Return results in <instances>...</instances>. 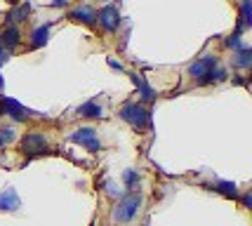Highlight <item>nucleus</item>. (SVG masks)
<instances>
[{
	"mask_svg": "<svg viewBox=\"0 0 252 226\" xmlns=\"http://www.w3.org/2000/svg\"><path fill=\"white\" fill-rule=\"evenodd\" d=\"M142 194L139 191H134V194H125L121 195V200L113 205V210H111V219L116 222V224H127L132 222L137 212H139V207H142Z\"/></svg>",
	"mask_w": 252,
	"mask_h": 226,
	"instance_id": "nucleus-1",
	"label": "nucleus"
},
{
	"mask_svg": "<svg viewBox=\"0 0 252 226\" xmlns=\"http://www.w3.org/2000/svg\"><path fill=\"white\" fill-rule=\"evenodd\" d=\"M118 116H121L127 125H132L134 129H151V111L144 106L142 101H125L118 111Z\"/></svg>",
	"mask_w": 252,
	"mask_h": 226,
	"instance_id": "nucleus-2",
	"label": "nucleus"
},
{
	"mask_svg": "<svg viewBox=\"0 0 252 226\" xmlns=\"http://www.w3.org/2000/svg\"><path fill=\"white\" fill-rule=\"evenodd\" d=\"M217 66H220V57L217 54H203L200 59H196L193 64L189 66V75L196 80V85H200Z\"/></svg>",
	"mask_w": 252,
	"mask_h": 226,
	"instance_id": "nucleus-3",
	"label": "nucleus"
},
{
	"mask_svg": "<svg viewBox=\"0 0 252 226\" xmlns=\"http://www.w3.org/2000/svg\"><path fill=\"white\" fill-rule=\"evenodd\" d=\"M22 151L29 156V158H35V156H45L50 151V141L43 132H26L22 137Z\"/></svg>",
	"mask_w": 252,
	"mask_h": 226,
	"instance_id": "nucleus-4",
	"label": "nucleus"
},
{
	"mask_svg": "<svg viewBox=\"0 0 252 226\" xmlns=\"http://www.w3.org/2000/svg\"><path fill=\"white\" fill-rule=\"evenodd\" d=\"M0 116H10L12 120H17V123H24V120H29L31 116H40V113H35L31 108H26L24 104H19L17 99H10V97H0Z\"/></svg>",
	"mask_w": 252,
	"mask_h": 226,
	"instance_id": "nucleus-5",
	"label": "nucleus"
},
{
	"mask_svg": "<svg viewBox=\"0 0 252 226\" xmlns=\"http://www.w3.org/2000/svg\"><path fill=\"white\" fill-rule=\"evenodd\" d=\"M97 24H101V29L106 33H116L123 24V14L118 5H101L97 10Z\"/></svg>",
	"mask_w": 252,
	"mask_h": 226,
	"instance_id": "nucleus-6",
	"label": "nucleus"
},
{
	"mask_svg": "<svg viewBox=\"0 0 252 226\" xmlns=\"http://www.w3.org/2000/svg\"><path fill=\"white\" fill-rule=\"evenodd\" d=\"M68 139L73 141V144H78V146H83V149H88L90 153H99V151L104 149L94 128H78V129H73Z\"/></svg>",
	"mask_w": 252,
	"mask_h": 226,
	"instance_id": "nucleus-7",
	"label": "nucleus"
},
{
	"mask_svg": "<svg viewBox=\"0 0 252 226\" xmlns=\"http://www.w3.org/2000/svg\"><path fill=\"white\" fill-rule=\"evenodd\" d=\"M68 19H73L78 24H85V26H94L97 24V10L92 5H76L73 10L68 12Z\"/></svg>",
	"mask_w": 252,
	"mask_h": 226,
	"instance_id": "nucleus-8",
	"label": "nucleus"
},
{
	"mask_svg": "<svg viewBox=\"0 0 252 226\" xmlns=\"http://www.w3.org/2000/svg\"><path fill=\"white\" fill-rule=\"evenodd\" d=\"M22 31H19V26H5L2 31H0V45H2V50L5 52H12V50H17L19 45H22Z\"/></svg>",
	"mask_w": 252,
	"mask_h": 226,
	"instance_id": "nucleus-9",
	"label": "nucleus"
},
{
	"mask_svg": "<svg viewBox=\"0 0 252 226\" xmlns=\"http://www.w3.org/2000/svg\"><path fill=\"white\" fill-rule=\"evenodd\" d=\"M50 31H52V22H45V24H40V26H35V29L31 31V40H29L31 50L45 47L47 40H50Z\"/></svg>",
	"mask_w": 252,
	"mask_h": 226,
	"instance_id": "nucleus-10",
	"label": "nucleus"
},
{
	"mask_svg": "<svg viewBox=\"0 0 252 226\" xmlns=\"http://www.w3.org/2000/svg\"><path fill=\"white\" fill-rule=\"evenodd\" d=\"M22 207V198L14 189H5L0 194V212H17Z\"/></svg>",
	"mask_w": 252,
	"mask_h": 226,
	"instance_id": "nucleus-11",
	"label": "nucleus"
},
{
	"mask_svg": "<svg viewBox=\"0 0 252 226\" xmlns=\"http://www.w3.org/2000/svg\"><path fill=\"white\" fill-rule=\"evenodd\" d=\"M80 118H104V106L99 104L97 99H90L85 104H80L76 111Z\"/></svg>",
	"mask_w": 252,
	"mask_h": 226,
	"instance_id": "nucleus-12",
	"label": "nucleus"
},
{
	"mask_svg": "<svg viewBox=\"0 0 252 226\" xmlns=\"http://www.w3.org/2000/svg\"><path fill=\"white\" fill-rule=\"evenodd\" d=\"M29 12H31V5H29V2H24V5H17V7H12V10L7 12V17H5V26H17V24L26 22Z\"/></svg>",
	"mask_w": 252,
	"mask_h": 226,
	"instance_id": "nucleus-13",
	"label": "nucleus"
},
{
	"mask_svg": "<svg viewBox=\"0 0 252 226\" xmlns=\"http://www.w3.org/2000/svg\"><path fill=\"white\" fill-rule=\"evenodd\" d=\"M130 78H132V83L137 85V90H139V95H142V99L144 101H154L156 99V90L146 80H144V75H139V73H130Z\"/></svg>",
	"mask_w": 252,
	"mask_h": 226,
	"instance_id": "nucleus-14",
	"label": "nucleus"
},
{
	"mask_svg": "<svg viewBox=\"0 0 252 226\" xmlns=\"http://www.w3.org/2000/svg\"><path fill=\"white\" fill-rule=\"evenodd\" d=\"M231 64L236 66V68H250L252 66V50L250 47H243V50H238V52H233V57H231Z\"/></svg>",
	"mask_w": 252,
	"mask_h": 226,
	"instance_id": "nucleus-15",
	"label": "nucleus"
},
{
	"mask_svg": "<svg viewBox=\"0 0 252 226\" xmlns=\"http://www.w3.org/2000/svg\"><path fill=\"white\" fill-rule=\"evenodd\" d=\"M210 191H217V194L226 195V198H238V186L233 182H215L208 186Z\"/></svg>",
	"mask_w": 252,
	"mask_h": 226,
	"instance_id": "nucleus-16",
	"label": "nucleus"
},
{
	"mask_svg": "<svg viewBox=\"0 0 252 226\" xmlns=\"http://www.w3.org/2000/svg\"><path fill=\"white\" fill-rule=\"evenodd\" d=\"M252 26V0H245L241 5V22H238V29L236 31L243 33V29Z\"/></svg>",
	"mask_w": 252,
	"mask_h": 226,
	"instance_id": "nucleus-17",
	"label": "nucleus"
},
{
	"mask_svg": "<svg viewBox=\"0 0 252 226\" xmlns=\"http://www.w3.org/2000/svg\"><path fill=\"white\" fill-rule=\"evenodd\" d=\"M121 179H123V184H125V189H130V194H134V191L139 189V184H142V177H139L137 170H125Z\"/></svg>",
	"mask_w": 252,
	"mask_h": 226,
	"instance_id": "nucleus-18",
	"label": "nucleus"
},
{
	"mask_svg": "<svg viewBox=\"0 0 252 226\" xmlns=\"http://www.w3.org/2000/svg\"><path fill=\"white\" fill-rule=\"evenodd\" d=\"M226 47L229 50H233V52H238V50H243V47H248V45L243 43V33H231L229 38H226Z\"/></svg>",
	"mask_w": 252,
	"mask_h": 226,
	"instance_id": "nucleus-19",
	"label": "nucleus"
},
{
	"mask_svg": "<svg viewBox=\"0 0 252 226\" xmlns=\"http://www.w3.org/2000/svg\"><path fill=\"white\" fill-rule=\"evenodd\" d=\"M14 139H17V129L14 128H0V149L7 146V144H12Z\"/></svg>",
	"mask_w": 252,
	"mask_h": 226,
	"instance_id": "nucleus-20",
	"label": "nucleus"
},
{
	"mask_svg": "<svg viewBox=\"0 0 252 226\" xmlns=\"http://www.w3.org/2000/svg\"><path fill=\"white\" fill-rule=\"evenodd\" d=\"M226 78H229V75H226V71L217 66V68H215V71H212V73H210L208 78H205V80L200 83V85H210V83H221V80H226Z\"/></svg>",
	"mask_w": 252,
	"mask_h": 226,
	"instance_id": "nucleus-21",
	"label": "nucleus"
},
{
	"mask_svg": "<svg viewBox=\"0 0 252 226\" xmlns=\"http://www.w3.org/2000/svg\"><path fill=\"white\" fill-rule=\"evenodd\" d=\"M106 194L109 195H121V191H118V186H116L113 182H109L106 184Z\"/></svg>",
	"mask_w": 252,
	"mask_h": 226,
	"instance_id": "nucleus-22",
	"label": "nucleus"
},
{
	"mask_svg": "<svg viewBox=\"0 0 252 226\" xmlns=\"http://www.w3.org/2000/svg\"><path fill=\"white\" fill-rule=\"evenodd\" d=\"M109 66L113 68V71H121V73L125 71V66H123L121 62H116V59H109Z\"/></svg>",
	"mask_w": 252,
	"mask_h": 226,
	"instance_id": "nucleus-23",
	"label": "nucleus"
},
{
	"mask_svg": "<svg viewBox=\"0 0 252 226\" xmlns=\"http://www.w3.org/2000/svg\"><path fill=\"white\" fill-rule=\"evenodd\" d=\"M10 57H12V52H5V50H2V45H0V66L5 64V62H7Z\"/></svg>",
	"mask_w": 252,
	"mask_h": 226,
	"instance_id": "nucleus-24",
	"label": "nucleus"
},
{
	"mask_svg": "<svg viewBox=\"0 0 252 226\" xmlns=\"http://www.w3.org/2000/svg\"><path fill=\"white\" fill-rule=\"evenodd\" d=\"M241 200H243V205H245V207H252V194H245Z\"/></svg>",
	"mask_w": 252,
	"mask_h": 226,
	"instance_id": "nucleus-25",
	"label": "nucleus"
},
{
	"mask_svg": "<svg viewBox=\"0 0 252 226\" xmlns=\"http://www.w3.org/2000/svg\"><path fill=\"white\" fill-rule=\"evenodd\" d=\"M2 85H5V83H2V75H0V90H2Z\"/></svg>",
	"mask_w": 252,
	"mask_h": 226,
	"instance_id": "nucleus-26",
	"label": "nucleus"
},
{
	"mask_svg": "<svg viewBox=\"0 0 252 226\" xmlns=\"http://www.w3.org/2000/svg\"><path fill=\"white\" fill-rule=\"evenodd\" d=\"M144 226H149V224H144Z\"/></svg>",
	"mask_w": 252,
	"mask_h": 226,
	"instance_id": "nucleus-27",
	"label": "nucleus"
}]
</instances>
